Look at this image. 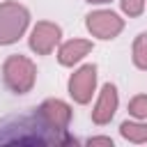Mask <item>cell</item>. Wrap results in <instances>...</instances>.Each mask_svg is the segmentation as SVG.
Returning <instances> with one entry per match:
<instances>
[{
    "label": "cell",
    "instance_id": "obj_1",
    "mask_svg": "<svg viewBox=\"0 0 147 147\" xmlns=\"http://www.w3.org/2000/svg\"><path fill=\"white\" fill-rule=\"evenodd\" d=\"M2 76H5V83L9 90H14L16 94H23L28 92L32 85H34V76H37V69L34 64L23 57V55H11L5 60V67H2Z\"/></svg>",
    "mask_w": 147,
    "mask_h": 147
},
{
    "label": "cell",
    "instance_id": "obj_2",
    "mask_svg": "<svg viewBox=\"0 0 147 147\" xmlns=\"http://www.w3.org/2000/svg\"><path fill=\"white\" fill-rule=\"evenodd\" d=\"M28 28V9L18 2H0V44H14Z\"/></svg>",
    "mask_w": 147,
    "mask_h": 147
},
{
    "label": "cell",
    "instance_id": "obj_3",
    "mask_svg": "<svg viewBox=\"0 0 147 147\" xmlns=\"http://www.w3.org/2000/svg\"><path fill=\"white\" fill-rule=\"evenodd\" d=\"M122 28H124V23L115 11L101 9V11H94L87 16V30L92 34H96L99 39H113L122 32Z\"/></svg>",
    "mask_w": 147,
    "mask_h": 147
},
{
    "label": "cell",
    "instance_id": "obj_4",
    "mask_svg": "<svg viewBox=\"0 0 147 147\" xmlns=\"http://www.w3.org/2000/svg\"><path fill=\"white\" fill-rule=\"evenodd\" d=\"M94 85H96V67L94 64H85V67H80L71 76V80H69V94L78 103H87L92 99Z\"/></svg>",
    "mask_w": 147,
    "mask_h": 147
},
{
    "label": "cell",
    "instance_id": "obj_5",
    "mask_svg": "<svg viewBox=\"0 0 147 147\" xmlns=\"http://www.w3.org/2000/svg\"><path fill=\"white\" fill-rule=\"evenodd\" d=\"M37 115L41 117V122L48 129L64 131L69 126V119H71V108L64 101H60V99H48V101H44L39 106V113Z\"/></svg>",
    "mask_w": 147,
    "mask_h": 147
},
{
    "label": "cell",
    "instance_id": "obj_6",
    "mask_svg": "<svg viewBox=\"0 0 147 147\" xmlns=\"http://www.w3.org/2000/svg\"><path fill=\"white\" fill-rule=\"evenodd\" d=\"M60 41V28L55 23H48V21H41L34 25L32 30V37H30V46L32 51H37L39 55H46L55 48V44Z\"/></svg>",
    "mask_w": 147,
    "mask_h": 147
},
{
    "label": "cell",
    "instance_id": "obj_7",
    "mask_svg": "<svg viewBox=\"0 0 147 147\" xmlns=\"http://www.w3.org/2000/svg\"><path fill=\"white\" fill-rule=\"evenodd\" d=\"M115 110H117V90H115V85L108 83V85H103V90L99 94V101H96L94 113H92V119L96 124H106V122L113 119Z\"/></svg>",
    "mask_w": 147,
    "mask_h": 147
},
{
    "label": "cell",
    "instance_id": "obj_8",
    "mask_svg": "<svg viewBox=\"0 0 147 147\" xmlns=\"http://www.w3.org/2000/svg\"><path fill=\"white\" fill-rule=\"evenodd\" d=\"M92 51V44L90 41H85V39H71V41H67L62 48H60V53H57V57H60V62L62 64H74V62H78L83 55H87Z\"/></svg>",
    "mask_w": 147,
    "mask_h": 147
},
{
    "label": "cell",
    "instance_id": "obj_9",
    "mask_svg": "<svg viewBox=\"0 0 147 147\" xmlns=\"http://www.w3.org/2000/svg\"><path fill=\"white\" fill-rule=\"evenodd\" d=\"M119 133L131 142H147V122H124Z\"/></svg>",
    "mask_w": 147,
    "mask_h": 147
},
{
    "label": "cell",
    "instance_id": "obj_10",
    "mask_svg": "<svg viewBox=\"0 0 147 147\" xmlns=\"http://www.w3.org/2000/svg\"><path fill=\"white\" fill-rule=\"evenodd\" d=\"M133 62L140 69H147V32L138 34V39L133 44Z\"/></svg>",
    "mask_w": 147,
    "mask_h": 147
},
{
    "label": "cell",
    "instance_id": "obj_11",
    "mask_svg": "<svg viewBox=\"0 0 147 147\" xmlns=\"http://www.w3.org/2000/svg\"><path fill=\"white\" fill-rule=\"evenodd\" d=\"M129 113L138 119H147V94H140L136 99H131L129 103Z\"/></svg>",
    "mask_w": 147,
    "mask_h": 147
},
{
    "label": "cell",
    "instance_id": "obj_12",
    "mask_svg": "<svg viewBox=\"0 0 147 147\" xmlns=\"http://www.w3.org/2000/svg\"><path fill=\"white\" fill-rule=\"evenodd\" d=\"M122 7L129 16H138L145 7V0H122Z\"/></svg>",
    "mask_w": 147,
    "mask_h": 147
},
{
    "label": "cell",
    "instance_id": "obj_13",
    "mask_svg": "<svg viewBox=\"0 0 147 147\" xmlns=\"http://www.w3.org/2000/svg\"><path fill=\"white\" fill-rule=\"evenodd\" d=\"M87 145H108V147H110V145H113V140H110V138H90V140H87Z\"/></svg>",
    "mask_w": 147,
    "mask_h": 147
},
{
    "label": "cell",
    "instance_id": "obj_14",
    "mask_svg": "<svg viewBox=\"0 0 147 147\" xmlns=\"http://www.w3.org/2000/svg\"><path fill=\"white\" fill-rule=\"evenodd\" d=\"M87 2H110V0H87Z\"/></svg>",
    "mask_w": 147,
    "mask_h": 147
}]
</instances>
